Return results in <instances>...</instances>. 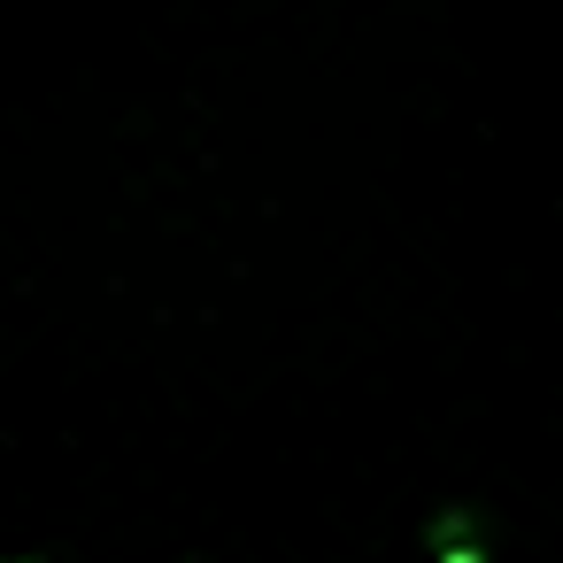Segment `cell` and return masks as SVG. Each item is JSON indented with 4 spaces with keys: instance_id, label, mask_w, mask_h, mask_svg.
Segmentation results:
<instances>
[{
    "instance_id": "6da1fadb",
    "label": "cell",
    "mask_w": 563,
    "mask_h": 563,
    "mask_svg": "<svg viewBox=\"0 0 563 563\" xmlns=\"http://www.w3.org/2000/svg\"><path fill=\"white\" fill-rule=\"evenodd\" d=\"M440 563H478V548H471L463 517H448V525H440Z\"/></svg>"
}]
</instances>
